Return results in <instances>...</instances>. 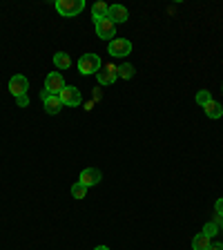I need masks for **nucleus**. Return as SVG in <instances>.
<instances>
[{
	"mask_svg": "<svg viewBox=\"0 0 223 250\" xmlns=\"http://www.w3.org/2000/svg\"><path fill=\"white\" fill-rule=\"evenodd\" d=\"M103 67V61H101L99 54H83L78 58V72L89 76V74H99Z\"/></svg>",
	"mask_w": 223,
	"mask_h": 250,
	"instance_id": "obj_1",
	"label": "nucleus"
},
{
	"mask_svg": "<svg viewBox=\"0 0 223 250\" xmlns=\"http://www.w3.org/2000/svg\"><path fill=\"white\" fill-rule=\"evenodd\" d=\"M56 11L65 18H74L85 9V0H56Z\"/></svg>",
	"mask_w": 223,
	"mask_h": 250,
	"instance_id": "obj_2",
	"label": "nucleus"
},
{
	"mask_svg": "<svg viewBox=\"0 0 223 250\" xmlns=\"http://www.w3.org/2000/svg\"><path fill=\"white\" fill-rule=\"evenodd\" d=\"M107 52H109V56L123 58L127 54H132V42L127 38H112L107 45Z\"/></svg>",
	"mask_w": 223,
	"mask_h": 250,
	"instance_id": "obj_3",
	"label": "nucleus"
},
{
	"mask_svg": "<svg viewBox=\"0 0 223 250\" xmlns=\"http://www.w3.org/2000/svg\"><path fill=\"white\" fill-rule=\"evenodd\" d=\"M65 89V78H62L61 72H52V74H47L45 78V92L54 94V96H58V94Z\"/></svg>",
	"mask_w": 223,
	"mask_h": 250,
	"instance_id": "obj_4",
	"label": "nucleus"
},
{
	"mask_svg": "<svg viewBox=\"0 0 223 250\" xmlns=\"http://www.w3.org/2000/svg\"><path fill=\"white\" fill-rule=\"evenodd\" d=\"M94 27H96V36L103 38V41H112V36H116V25L109 18L94 21Z\"/></svg>",
	"mask_w": 223,
	"mask_h": 250,
	"instance_id": "obj_5",
	"label": "nucleus"
},
{
	"mask_svg": "<svg viewBox=\"0 0 223 250\" xmlns=\"http://www.w3.org/2000/svg\"><path fill=\"white\" fill-rule=\"evenodd\" d=\"M58 99H61L62 105H69V107H78V105H81V101H83V96H81V92H78L76 87H72V85H65V89L58 94Z\"/></svg>",
	"mask_w": 223,
	"mask_h": 250,
	"instance_id": "obj_6",
	"label": "nucleus"
},
{
	"mask_svg": "<svg viewBox=\"0 0 223 250\" xmlns=\"http://www.w3.org/2000/svg\"><path fill=\"white\" fill-rule=\"evenodd\" d=\"M41 101H42V107H45L47 114H58V112L62 109L61 99L54 96V94H49V92H45V89L41 92Z\"/></svg>",
	"mask_w": 223,
	"mask_h": 250,
	"instance_id": "obj_7",
	"label": "nucleus"
},
{
	"mask_svg": "<svg viewBox=\"0 0 223 250\" xmlns=\"http://www.w3.org/2000/svg\"><path fill=\"white\" fill-rule=\"evenodd\" d=\"M27 89H29V81H27L22 74H16V76L9 78V92L14 94L16 99H18V96H25Z\"/></svg>",
	"mask_w": 223,
	"mask_h": 250,
	"instance_id": "obj_8",
	"label": "nucleus"
},
{
	"mask_svg": "<svg viewBox=\"0 0 223 250\" xmlns=\"http://www.w3.org/2000/svg\"><path fill=\"white\" fill-rule=\"evenodd\" d=\"M103 174H101L99 167H87V170L81 172V177H78V183H83L85 188H92V186H99Z\"/></svg>",
	"mask_w": 223,
	"mask_h": 250,
	"instance_id": "obj_9",
	"label": "nucleus"
},
{
	"mask_svg": "<svg viewBox=\"0 0 223 250\" xmlns=\"http://www.w3.org/2000/svg\"><path fill=\"white\" fill-rule=\"evenodd\" d=\"M96 78H99L101 85H112L119 78V67L116 65H112V62H107V65H103L101 67V72L96 74Z\"/></svg>",
	"mask_w": 223,
	"mask_h": 250,
	"instance_id": "obj_10",
	"label": "nucleus"
},
{
	"mask_svg": "<svg viewBox=\"0 0 223 250\" xmlns=\"http://www.w3.org/2000/svg\"><path fill=\"white\" fill-rule=\"evenodd\" d=\"M107 18H109L112 22H114V25H119V22H125L127 18H130V11L125 9L123 5H112V7H109Z\"/></svg>",
	"mask_w": 223,
	"mask_h": 250,
	"instance_id": "obj_11",
	"label": "nucleus"
},
{
	"mask_svg": "<svg viewBox=\"0 0 223 250\" xmlns=\"http://www.w3.org/2000/svg\"><path fill=\"white\" fill-rule=\"evenodd\" d=\"M107 14H109V5H107V2H94V7H92V21L107 18Z\"/></svg>",
	"mask_w": 223,
	"mask_h": 250,
	"instance_id": "obj_12",
	"label": "nucleus"
},
{
	"mask_svg": "<svg viewBox=\"0 0 223 250\" xmlns=\"http://www.w3.org/2000/svg\"><path fill=\"white\" fill-rule=\"evenodd\" d=\"M210 246L212 244H210V237L205 232H199L197 237L192 239V250H208Z\"/></svg>",
	"mask_w": 223,
	"mask_h": 250,
	"instance_id": "obj_13",
	"label": "nucleus"
},
{
	"mask_svg": "<svg viewBox=\"0 0 223 250\" xmlns=\"http://www.w3.org/2000/svg\"><path fill=\"white\" fill-rule=\"evenodd\" d=\"M54 65L58 69H69L72 67V58H69V54L58 52V54H54Z\"/></svg>",
	"mask_w": 223,
	"mask_h": 250,
	"instance_id": "obj_14",
	"label": "nucleus"
},
{
	"mask_svg": "<svg viewBox=\"0 0 223 250\" xmlns=\"http://www.w3.org/2000/svg\"><path fill=\"white\" fill-rule=\"evenodd\" d=\"M203 109H205V114H208L210 119H221V116H223V107L217 103V101H210V103L205 105Z\"/></svg>",
	"mask_w": 223,
	"mask_h": 250,
	"instance_id": "obj_15",
	"label": "nucleus"
},
{
	"mask_svg": "<svg viewBox=\"0 0 223 250\" xmlns=\"http://www.w3.org/2000/svg\"><path fill=\"white\" fill-rule=\"evenodd\" d=\"M72 197L74 199H85V197H87V188H85L83 186V183H74V186H72Z\"/></svg>",
	"mask_w": 223,
	"mask_h": 250,
	"instance_id": "obj_16",
	"label": "nucleus"
},
{
	"mask_svg": "<svg viewBox=\"0 0 223 250\" xmlns=\"http://www.w3.org/2000/svg\"><path fill=\"white\" fill-rule=\"evenodd\" d=\"M210 101H212V96H210V92H208V89H201V92L197 94V103L201 105V107H205V105H208Z\"/></svg>",
	"mask_w": 223,
	"mask_h": 250,
	"instance_id": "obj_17",
	"label": "nucleus"
},
{
	"mask_svg": "<svg viewBox=\"0 0 223 250\" xmlns=\"http://www.w3.org/2000/svg\"><path fill=\"white\" fill-rule=\"evenodd\" d=\"M119 76L125 78V81H130V78L134 76V67H132V65H121V67H119Z\"/></svg>",
	"mask_w": 223,
	"mask_h": 250,
	"instance_id": "obj_18",
	"label": "nucleus"
},
{
	"mask_svg": "<svg viewBox=\"0 0 223 250\" xmlns=\"http://www.w3.org/2000/svg\"><path fill=\"white\" fill-rule=\"evenodd\" d=\"M203 232H205V234H208V237H210V239H212L214 234L219 232V224H214V221H210V224H205V228H203Z\"/></svg>",
	"mask_w": 223,
	"mask_h": 250,
	"instance_id": "obj_19",
	"label": "nucleus"
},
{
	"mask_svg": "<svg viewBox=\"0 0 223 250\" xmlns=\"http://www.w3.org/2000/svg\"><path fill=\"white\" fill-rule=\"evenodd\" d=\"M16 103H18V107H27V105H29V96H18V99H16Z\"/></svg>",
	"mask_w": 223,
	"mask_h": 250,
	"instance_id": "obj_20",
	"label": "nucleus"
},
{
	"mask_svg": "<svg viewBox=\"0 0 223 250\" xmlns=\"http://www.w3.org/2000/svg\"><path fill=\"white\" fill-rule=\"evenodd\" d=\"M214 210H217V214H219V217H221V219H223V197H221V199H219V201H217V203H214Z\"/></svg>",
	"mask_w": 223,
	"mask_h": 250,
	"instance_id": "obj_21",
	"label": "nucleus"
},
{
	"mask_svg": "<svg viewBox=\"0 0 223 250\" xmlns=\"http://www.w3.org/2000/svg\"><path fill=\"white\" fill-rule=\"evenodd\" d=\"M208 250H223V244H214V246H210Z\"/></svg>",
	"mask_w": 223,
	"mask_h": 250,
	"instance_id": "obj_22",
	"label": "nucleus"
},
{
	"mask_svg": "<svg viewBox=\"0 0 223 250\" xmlns=\"http://www.w3.org/2000/svg\"><path fill=\"white\" fill-rule=\"evenodd\" d=\"M94 250H109L107 246H99V248H94Z\"/></svg>",
	"mask_w": 223,
	"mask_h": 250,
	"instance_id": "obj_23",
	"label": "nucleus"
},
{
	"mask_svg": "<svg viewBox=\"0 0 223 250\" xmlns=\"http://www.w3.org/2000/svg\"><path fill=\"white\" fill-rule=\"evenodd\" d=\"M221 228H223V221H221Z\"/></svg>",
	"mask_w": 223,
	"mask_h": 250,
	"instance_id": "obj_24",
	"label": "nucleus"
}]
</instances>
